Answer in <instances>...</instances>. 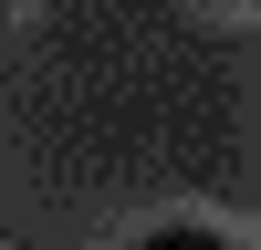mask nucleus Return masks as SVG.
Segmentation results:
<instances>
[{"instance_id":"2","label":"nucleus","mask_w":261,"mask_h":250,"mask_svg":"<svg viewBox=\"0 0 261 250\" xmlns=\"http://www.w3.org/2000/svg\"><path fill=\"white\" fill-rule=\"evenodd\" d=\"M0 11H11V0H0Z\"/></svg>"},{"instance_id":"1","label":"nucleus","mask_w":261,"mask_h":250,"mask_svg":"<svg viewBox=\"0 0 261 250\" xmlns=\"http://www.w3.org/2000/svg\"><path fill=\"white\" fill-rule=\"evenodd\" d=\"M136 250H241V240H220V229L188 219V229H157V240H136Z\"/></svg>"}]
</instances>
